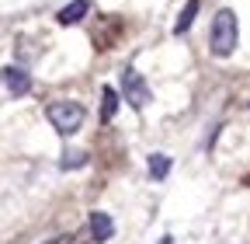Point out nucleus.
Segmentation results:
<instances>
[{
	"instance_id": "f257e3e1",
	"label": "nucleus",
	"mask_w": 250,
	"mask_h": 244,
	"mask_svg": "<svg viewBox=\"0 0 250 244\" xmlns=\"http://www.w3.org/2000/svg\"><path fill=\"white\" fill-rule=\"evenodd\" d=\"M236 42H240V21H236V11H229V7H223V11H215V18H212V32H208V49H212V56H233V49H236Z\"/></svg>"
},
{
	"instance_id": "f03ea898",
	"label": "nucleus",
	"mask_w": 250,
	"mask_h": 244,
	"mask_svg": "<svg viewBox=\"0 0 250 244\" xmlns=\"http://www.w3.org/2000/svg\"><path fill=\"white\" fill-rule=\"evenodd\" d=\"M45 119H49V126H52L59 136H73V133L83 126L87 112H83V105H80V101L62 98V101H52V105L45 108Z\"/></svg>"
},
{
	"instance_id": "7ed1b4c3",
	"label": "nucleus",
	"mask_w": 250,
	"mask_h": 244,
	"mask_svg": "<svg viewBox=\"0 0 250 244\" xmlns=\"http://www.w3.org/2000/svg\"><path fill=\"white\" fill-rule=\"evenodd\" d=\"M122 95H125V101H129L132 108H146L149 101H153V95H149V84L143 80V73L139 70H125L122 73Z\"/></svg>"
},
{
	"instance_id": "20e7f679",
	"label": "nucleus",
	"mask_w": 250,
	"mask_h": 244,
	"mask_svg": "<svg viewBox=\"0 0 250 244\" xmlns=\"http://www.w3.org/2000/svg\"><path fill=\"white\" fill-rule=\"evenodd\" d=\"M0 77H4L11 98H24L28 91H31V73L21 70V67H4V70H0Z\"/></svg>"
},
{
	"instance_id": "39448f33",
	"label": "nucleus",
	"mask_w": 250,
	"mask_h": 244,
	"mask_svg": "<svg viewBox=\"0 0 250 244\" xmlns=\"http://www.w3.org/2000/svg\"><path fill=\"white\" fill-rule=\"evenodd\" d=\"M111 234H115V220L108 217V213L94 209V213H90V241L104 244V241H111Z\"/></svg>"
},
{
	"instance_id": "423d86ee",
	"label": "nucleus",
	"mask_w": 250,
	"mask_h": 244,
	"mask_svg": "<svg viewBox=\"0 0 250 244\" xmlns=\"http://www.w3.org/2000/svg\"><path fill=\"white\" fill-rule=\"evenodd\" d=\"M87 14H90V0H70V4H66V7H62V11L56 14V21L70 28V24H77V21H83Z\"/></svg>"
},
{
	"instance_id": "0eeeda50",
	"label": "nucleus",
	"mask_w": 250,
	"mask_h": 244,
	"mask_svg": "<svg viewBox=\"0 0 250 244\" xmlns=\"http://www.w3.org/2000/svg\"><path fill=\"white\" fill-rule=\"evenodd\" d=\"M198 7H202V0H188V4L181 7V18H177V24H174V35H184L188 28L195 24V14H198Z\"/></svg>"
},
{
	"instance_id": "6e6552de",
	"label": "nucleus",
	"mask_w": 250,
	"mask_h": 244,
	"mask_svg": "<svg viewBox=\"0 0 250 244\" xmlns=\"http://www.w3.org/2000/svg\"><path fill=\"white\" fill-rule=\"evenodd\" d=\"M118 101H122V98H118L115 87H104V91H101V122H111V119L118 115Z\"/></svg>"
},
{
	"instance_id": "1a4fd4ad",
	"label": "nucleus",
	"mask_w": 250,
	"mask_h": 244,
	"mask_svg": "<svg viewBox=\"0 0 250 244\" xmlns=\"http://www.w3.org/2000/svg\"><path fill=\"white\" fill-rule=\"evenodd\" d=\"M146 164H149V178H153V181H164V178L170 174V157H167V154H149Z\"/></svg>"
},
{
	"instance_id": "9d476101",
	"label": "nucleus",
	"mask_w": 250,
	"mask_h": 244,
	"mask_svg": "<svg viewBox=\"0 0 250 244\" xmlns=\"http://www.w3.org/2000/svg\"><path fill=\"white\" fill-rule=\"evenodd\" d=\"M83 164H87V154H83V150H66L62 161H59L62 171H73V168H83Z\"/></svg>"
},
{
	"instance_id": "9b49d317",
	"label": "nucleus",
	"mask_w": 250,
	"mask_h": 244,
	"mask_svg": "<svg viewBox=\"0 0 250 244\" xmlns=\"http://www.w3.org/2000/svg\"><path fill=\"white\" fill-rule=\"evenodd\" d=\"M73 237L70 234H59V237H49V241H42V244H70Z\"/></svg>"
},
{
	"instance_id": "f8f14e48",
	"label": "nucleus",
	"mask_w": 250,
	"mask_h": 244,
	"mask_svg": "<svg viewBox=\"0 0 250 244\" xmlns=\"http://www.w3.org/2000/svg\"><path fill=\"white\" fill-rule=\"evenodd\" d=\"M160 244H174V237H164V241H160Z\"/></svg>"
}]
</instances>
